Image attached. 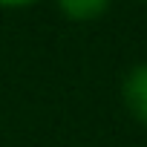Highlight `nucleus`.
I'll list each match as a JSON object with an SVG mask.
<instances>
[{
	"instance_id": "nucleus-1",
	"label": "nucleus",
	"mask_w": 147,
	"mask_h": 147,
	"mask_svg": "<svg viewBox=\"0 0 147 147\" xmlns=\"http://www.w3.org/2000/svg\"><path fill=\"white\" fill-rule=\"evenodd\" d=\"M121 101L130 115L147 127V61L136 63L121 81Z\"/></svg>"
},
{
	"instance_id": "nucleus-2",
	"label": "nucleus",
	"mask_w": 147,
	"mask_h": 147,
	"mask_svg": "<svg viewBox=\"0 0 147 147\" xmlns=\"http://www.w3.org/2000/svg\"><path fill=\"white\" fill-rule=\"evenodd\" d=\"M113 0H55V6L61 9L63 18L75 20V23H90L98 20L107 9H110Z\"/></svg>"
},
{
	"instance_id": "nucleus-3",
	"label": "nucleus",
	"mask_w": 147,
	"mask_h": 147,
	"mask_svg": "<svg viewBox=\"0 0 147 147\" xmlns=\"http://www.w3.org/2000/svg\"><path fill=\"white\" fill-rule=\"evenodd\" d=\"M38 0H0V9H26Z\"/></svg>"
},
{
	"instance_id": "nucleus-4",
	"label": "nucleus",
	"mask_w": 147,
	"mask_h": 147,
	"mask_svg": "<svg viewBox=\"0 0 147 147\" xmlns=\"http://www.w3.org/2000/svg\"><path fill=\"white\" fill-rule=\"evenodd\" d=\"M144 3H147V0H144Z\"/></svg>"
}]
</instances>
